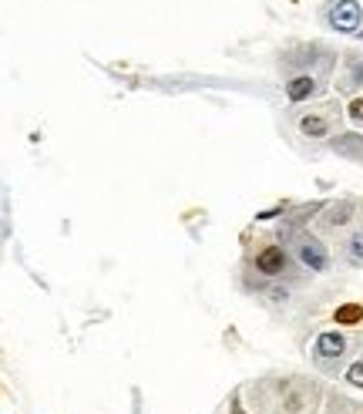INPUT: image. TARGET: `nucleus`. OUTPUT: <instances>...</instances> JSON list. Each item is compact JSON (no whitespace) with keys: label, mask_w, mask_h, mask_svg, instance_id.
Instances as JSON below:
<instances>
[{"label":"nucleus","mask_w":363,"mask_h":414,"mask_svg":"<svg viewBox=\"0 0 363 414\" xmlns=\"http://www.w3.org/2000/svg\"><path fill=\"white\" fill-rule=\"evenodd\" d=\"M289 253H286L283 246H276V243H269V246H262L259 253L253 256V270L266 276V280H276V276H286L289 273Z\"/></svg>","instance_id":"3"},{"label":"nucleus","mask_w":363,"mask_h":414,"mask_svg":"<svg viewBox=\"0 0 363 414\" xmlns=\"http://www.w3.org/2000/svg\"><path fill=\"white\" fill-rule=\"evenodd\" d=\"M353 219V203L350 199H343L337 206L326 209V216H323V226H330V229H337V226H346Z\"/></svg>","instance_id":"9"},{"label":"nucleus","mask_w":363,"mask_h":414,"mask_svg":"<svg viewBox=\"0 0 363 414\" xmlns=\"http://www.w3.org/2000/svg\"><path fill=\"white\" fill-rule=\"evenodd\" d=\"M346 115H350L353 122H363V98H353L350 108H346Z\"/></svg>","instance_id":"14"},{"label":"nucleus","mask_w":363,"mask_h":414,"mask_svg":"<svg viewBox=\"0 0 363 414\" xmlns=\"http://www.w3.org/2000/svg\"><path fill=\"white\" fill-rule=\"evenodd\" d=\"M333 320H337V323H343V327L363 323V307H360V303H343V307L333 313Z\"/></svg>","instance_id":"10"},{"label":"nucleus","mask_w":363,"mask_h":414,"mask_svg":"<svg viewBox=\"0 0 363 414\" xmlns=\"http://www.w3.org/2000/svg\"><path fill=\"white\" fill-rule=\"evenodd\" d=\"M346 259L353 266H363V233H353L346 239Z\"/></svg>","instance_id":"11"},{"label":"nucleus","mask_w":363,"mask_h":414,"mask_svg":"<svg viewBox=\"0 0 363 414\" xmlns=\"http://www.w3.org/2000/svg\"><path fill=\"white\" fill-rule=\"evenodd\" d=\"M300 135L303 138H313V142H320V138H326L330 135V118L326 115H303L300 118Z\"/></svg>","instance_id":"8"},{"label":"nucleus","mask_w":363,"mask_h":414,"mask_svg":"<svg viewBox=\"0 0 363 414\" xmlns=\"http://www.w3.org/2000/svg\"><path fill=\"white\" fill-rule=\"evenodd\" d=\"M357 37H360V41H363V30H360V34H357Z\"/></svg>","instance_id":"15"},{"label":"nucleus","mask_w":363,"mask_h":414,"mask_svg":"<svg viewBox=\"0 0 363 414\" xmlns=\"http://www.w3.org/2000/svg\"><path fill=\"white\" fill-rule=\"evenodd\" d=\"M343 354H346V337L340 334V330H326V334L316 337V344H313V357L320 364H333Z\"/></svg>","instance_id":"5"},{"label":"nucleus","mask_w":363,"mask_h":414,"mask_svg":"<svg viewBox=\"0 0 363 414\" xmlns=\"http://www.w3.org/2000/svg\"><path fill=\"white\" fill-rule=\"evenodd\" d=\"M293 253H296V259H300L310 273H326V270H330V250H326V243L316 239V236L296 233V239H293Z\"/></svg>","instance_id":"2"},{"label":"nucleus","mask_w":363,"mask_h":414,"mask_svg":"<svg viewBox=\"0 0 363 414\" xmlns=\"http://www.w3.org/2000/svg\"><path fill=\"white\" fill-rule=\"evenodd\" d=\"M320 88H323V78H320V75L296 71V75H289V78H286V98H289L293 104L310 102L313 95H320Z\"/></svg>","instance_id":"4"},{"label":"nucleus","mask_w":363,"mask_h":414,"mask_svg":"<svg viewBox=\"0 0 363 414\" xmlns=\"http://www.w3.org/2000/svg\"><path fill=\"white\" fill-rule=\"evenodd\" d=\"M340 91H357V88H363V54L357 51H346L343 54V75H340L337 81Z\"/></svg>","instance_id":"6"},{"label":"nucleus","mask_w":363,"mask_h":414,"mask_svg":"<svg viewBox=\"0 0 363 414\" xmlns=\"http://www.w3.org/2000/svg\"><path fill=\"white\" fill-rule=\"evenodd\" d=\"M330 149H333L340 158L363 165V135H360V131H343V135H333V138H330Z\"/></svg>","instance_id":"7"},{"label":"nucleus","mask_w":363,"mask_h":414,"mask_svg":"<svg viewBox=\"0 0 363 414\" xmlns=\"http://www.w3.org/2000/svg\"><path fill=\"white\" fill-rule=\"evenodd\" d=\"M300 408H303V394L296 388H289L286 391V411H300Z\"/></svg>","instance_id":"13"},{"label":"nucleus","mask_w":363,"mask_h":414,"mask_svg":"<svg viewBox=\"0 0 363 414\" xmlns=\"http://www.w3.org/2000/svg\"><path fill=\"white\" fill-rule=\"evenodd\" d=\"M346 384H353V388H363V361L350 364V370H346Z\"/></svg>","instance_id":"12"},{"label":"nucleus","mask_w":363,"mask_h":414,"mask_svg":"<svg viewBox=\"0 0 363 414\" xmlns=\"http://www.w3.org/2000/svg\"><path fill=\"white\" fill-rule=\"evenodd\" d=\"M323 21L337 34H360L363 30V3L360 0H326Z\"/></svg>","instance_id":"1"}]
</instances>
